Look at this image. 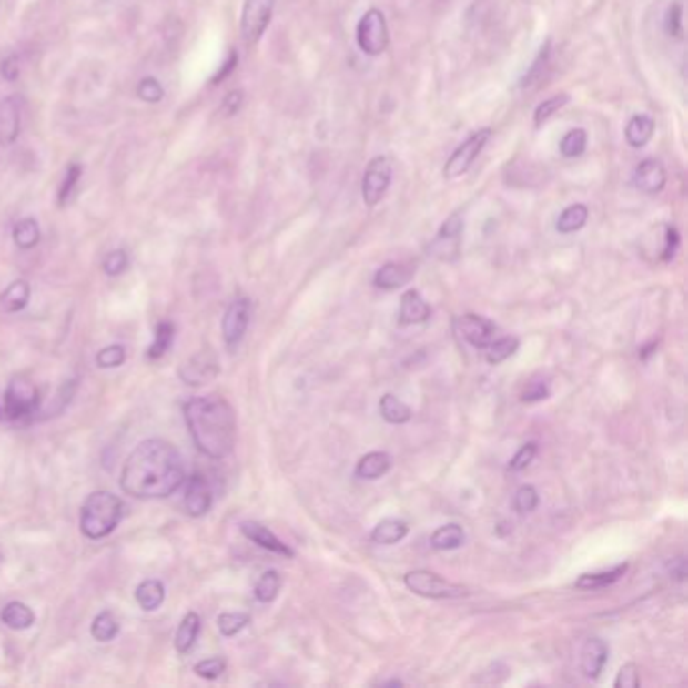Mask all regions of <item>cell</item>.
<instances>
[{
	"mask_svg": "<svg viewBox=\"0 0 688 688\" xmlns=\"http://www.w3.org/2000/svg\"><path fill=\"white\" fill-rule=\"evenodd\" d=\"M184 482L180 452L170 442L150 439L139 442L129 454L119 485L136 499H164Z\"/></svg>",
	"mask_w": 688,
	"mask_h": 688,
	"instance_id": "1",
	"label": "cell"
},
{
	"mask_svg": "<svg viewBox=\"0 0 688 688\" xmlns=\"http://www.w3.org/2000/svg\"><path fill=\"white\" fill-rule=\"evenodd\" d=\"M184 418L197 449L208 459H227L237 442V416L220 396L190 398Z\"/></svg>",
	"mask_w": 688,
	"mask_h": 688,
	"instance_id": "2",
	"label": "cell"
},
{
	"mask_svg": "<svg viewBox=\"0 0 688 688\" xmlns=\"http://www.w3.org/2000/svg\"><path fill=\"white\" fill-rule=\"evenodd\" d=\"M124 501L109 491H96L86 499L81 507L79 527L87 539H104L116 531L124 517Z\"/></svg>",
	"mask_w": 688,
	"mask_h": 688,
	"instance_id": "3",
	"label": "cell"
},
{
	"mask_svg": "<svg viewBox=\"0 0 688 688\" xmlns=\"http://www.w3.org/2000/svg\"><path fill=\"white\" fill-rule=\"evenodd\" d=\"M404 585L416 596L429 600H457L469 596V590L464 585L446 582L439 573L429 570H414L404 575Z\"/></svg>",
	"mask_w": 688,
	"mask_h": 688,
	"instance_id": "4",
	"label": "cell"
},
{
	"mask_svg": "<svg viewBox=\"0 0 688 688\" xmlns=\"http://www.w3.org/2000/svg\"><path fill=\"white\" fill-rule=\"evenodd\" d=\"M491 136H492L491 127H481L474 134H470L467 137V142H462L457 147V150L452 152L449 160H446L444 168H442L444 180H457V178H460V176L467 174L472 168L474 160H477L481 152L485 150V146L491 139Z\"/></svg>",
	"mask_w": 688,
	"mask_h": 688,
	"instance_id": "5",
	"label": "cell"
},
{
	"mask_svg": "<svg viewBox=\"0 0 688 688\" xmlns=\"http://www.w3.org/2000/svg\"><path fill=\"white\" fill-rule=\"evenodd\" d=\"M356 39L359 49L369 55V57L382 55L390 45V31L384 13L378 11V8H369V11L361 15L356 29Z\"/></svg>",
	"mask_w": 688,
	"mask_h": 688,
	"instance_id": "6",
	"label": "cell"
},
{
	"mask_svg": "<svg viewBox=\"0 0 688 688\" xmlns=\"http://www.w3.org/2000/svg\"><path fill=\"white\" fill-rule=\"evenodd\" d=\"M41 404L39 390H36L26 379L16 378L8 384L5 392V406H3V418L8 420H21L36 412V408Z\"/></svg>",
	"mask_w": 688,
	"mask_h": 688,
	"instance_id": "7",
	"label": "cell"
},
{
	"mask_svg": "<svg viewBox=\"0 0 688 688\" xmlns=\"http://www.w3.org/2000/svg\"><path fill=\"white\" fill-rule=\"evenodd\" d=\"M392 184V162L386 156L371 157L361 178V198L366 207H378Z\"/></svg>",
	"mask_w": 688,
	"mask_h": 688,
	"instance_id": "8",
	"label": "cell"
},
{
	"mask_svg": "<svg viewBox=\"0 0 688 688\" xmlns=\"http://www.w3.org/2000/svg\"><path fill=\"white\" fill-rule=\"evenodd\" d=\"M275 11V0H245L240 15V35L247 45H255L263 39Z\"/></svg>",
	"mask_w": 688,
	"mask_h": 688,
	"instance_id": "9",
	"label": "cell"
},
{
	"mask_svg": "<svg viewBox=\"0 0 688 688\" xmlns=\"http://www.w3.org/2000/svg\"><path fill=\"white\" fill-rule=\"evenodd\" d=\"M454 329H457L459 336L467 343H470L472 348L485 349L489 343L495 339L497 325L487 318H481V315L467 313L454 319Z\"/></svg>",
	"mask_w": 688,
	"mask_h": 688,
	"instance_id": "10",
	"label": "cell"
},
{
	"mask_svg": "<svg viewBox=\"0 0 688 688\" xmlns=\"http://www.w3.org/2000/svg\"><path fill=\"white\" fill-rule=\"evenodd\" d=\"M218 374V359L212 351L202 349L194 353L190 359H186L180 366L178 376L188 386H204L212 382Z\"/></svg>",
	"mask_w": 688,
	"mask_h": 688,
	"instance_id": "11",
	"label": "cell"
},
{
	"mask_svg": "<svg viewBox=\"0 0 688 688\" xmlns=\"http://www.w3.org/2000/svg\"><path fill=\"white\" fill-rule=\"evenodd\" d=\"M248 321H250V301L247 299V297H238V299H235L227 307L225 318H222V336H225L228 348H237L238 343L243 341L245 333L248 329Z\"/></svg>",
	"mask_w": 688,
	"mask_h": 688,
	"instance_id": "12",
	"label": "cell"
},
{
	"mask_svg": "<svg viewBox=\"0 0 688 688\" xmlns=\"http://www.w3.org/2000/svg\"><path fill=\"white\" fill-rule=\"evenodd\" d=\"M212 507V489L202 474H194L184 489V509L190 517L207 515Z\"/></svg>",
	"mask_w": 688,
	"mask_h": 688,
	"instance_id": "13",
	"label": "cell"
},
{
	"mask_svg": "<svg viewBox=\"0 0 688 688\" xmlns=\"http://www.w3.org/2000/svg\"><path fill=\"white\" fill-rule=\"evenodd\" d=\"M21 97L8 96L0 99V146H13L21 134Z\"/></svg>",
	"mask_w": 688,
	"mask_h": 688,
	"instance_id": "14",
	"label": "cell"
},
{
	"mask_svg": "<svg viewBox=\"0 0 688 688\" xmlns=\"http://www.w3.org/2000/svg\"><path fill=\"white\" fill-rule=\"evenodd\" d=\"M464 222L460 215H452L449 220L444 222L440 227L439 235H436L434 243H432V253L440 258H452L459 253V243H460V235H462Z\"/></svg>",
	"mask_w": 688,
	"mask_h": 688,
	"instance_id": "15",
	"label": "cell"
},
{
	"mask_svg": "<svg viewBox=\"0 0 688 688\" xmlns=\"http://www.w3.org/2000/svg\"><path fill=\"white\" fill-rule=\"evenodd\" d=\"M240 531H243L247 539H250V541L257 543L258 547H263V550L283 555V557H295V551L289 545L283 543L281 539L271 531V529L257 523V521H245V523L240 525Z\"/></svg>",
	"mask_w": 688,
	"mask_h": 688,
	"instance_id": "16",
	"label": "cell"
},
{
	"mask_svg": "<svg viewBox=\"0 0 688 688\" xmlns=\"http://www.w3.org/2000/svg\"><path fill=\"white\" fill-rule=\"evenodd\" d=\"M634 186L640 192L650 194V197H654V194L663 192L664 186H666L664 166L660 164L658 160H653V157H648V160L640 162L636 166V170H634Z\"/></svg>",
	"mask_w": 688,
	"mask_h": 688,
	"instance_id": "17",
	"label": "cell"
},
{
	"mask_svg": "<svg viewBox=\"0 0 688 688\" xmlns=\"http://www.w3.org/2000/svg\"><path fill=\"white\" fill-rule=\"evenodd\" d=\"M608 654L610 648L602 638H590L588 642L583 644L580 658L583 676L590 678V681H598L600 674L603 673V666L608 663Z\"/></svg>",
	"mask_w": 688,
	"mask_h": 688,
	"instance_id": "18",
	"label": "cell"
},
{
	"mask_svg": "<svg viewBox=\"0 0 688 688\" xmlns=\"http://www.w3.org/2000/svg\"><path fill=\"white\" fill-rule=\"evenodd\" d=\"M430 318V307L422 299V295L416 289H408L400 299V323L414 325L424 323Z\"/></svg>",
	"mask_w": 688,
	"mask_h": 688,
	"instance_id": "19",
	"label": "cell"
},
{
	"mask_svg": "<svg viewBox=\"0 0 688 688\" xmlns=\"http://www.w3.org/2000/svg\"><path fill=\"white\" fill-rule=\"evenodd\" d=\"M654 117L648 116V114H638L634 116L628 122L626 126V142L630 144V147H636V150H640V147H644L650 139H653L654 136Z\"/></svg>",
	"mask_w": 688,
	"mask_h": 688,
	"instance_id": "20",
	"label": "cell"
},
{
	"mask_svg": "<svg viewBox=\"0 0 688 688\" xmlns=\"http://www.w3.org/2000/svg\"><path fill=\"white\" fill-rule=\"evenodd\" d=\"M412 277V268H408L400 263H386L384 267L378 268V273L374 275V285L378 289H386L392 291L398 289V287L406 285L410 281Z\"/></svg>",
	"mask_w": 688,
	"mask_h": 688,
	"instance_id": "21",
	"label": "cell"
},
{
	"mask_svg": "<svg viewBox=\"0 0 688 688\" xmlns=\"http://www.w3.org/2000/svg\"><path fill=\"white\" fill-rule=\"evenodd\" d=\"M392 469V459L388 452H369L361 457L356 467V477L364 481H376Z\"/></svg>",
	"mask_w": 688,
	"mask_h": 688,
	"instance_id": "22",
	"label": "cell"
},
{
	"mask_svg": "<svg viewBox=\"0 0 688 688\" xmlns=\"http://www.w3.org/2000/svg\"><path fill=\"white\" fill-rule=\"evenodd\" d=\"M31 299V285L25 281V278H18V281H13L6 287L0 295V307L6 313H18L23 311L26 305H29Z\"/></svg>",
	"mask_w": 688,
	"mask_h": 688,
	"instance_id": "23",
	"label": "cell"
},
{
	"mask_svg": "<svg viewBox=\"0 0 688 688\" xmlns=\"http://www.w3.org/2000/svg\"><path fill=\"white\" fill-rule=\"evenodd\" d=\"M200 634V616L197 612H188L182 618L178 630H176L174 646L180 654H188L192 646L197 644V638Z\"/></svg>",
	"mask_w": 688,
	"mask_h": 688,
	"instance_id": "24",
	"label": "cell"
},
{
	"mask_svg": "<svg viewBox=\"0 0 688 688\" xmlns=\"http://www.w3.org/2000/svg\"><path fill=\"white\" fill-rule=\"evenodd\" d=\"M628 572V563L616 565L610 572H598V573H582L578 580H575V588L585 590V592H593V590H602L608 588V585L616 583L622 575Z\"/></svg>",
	"mask_w": 688,
	"mask_h": 688,
	"instance_id": "25",
	"label": "cell"
},
{
	"mask_svg": "<svg viewBox=\"0 0 688 688\" xmlns=\"http://www.w3.org/2000/svg\"><path fill=\"white\" fill-rule=\"evenodd\" d=\"M408 535V523L402 519H384L371 531V541L378 545H394Z\"/></svg>",
	"mask_w": 688,
	"mask_h": 688,
	"instance_id": "26",
	"label": "cell"
},
{
	"mask_svg": "<svg viewBox=\"0 0 688 688\" xmlns=\"http://www.w3.org/2000/svg\"><path fill=\"white\" fill-rule=\"evenodd\" d=\"M166 590L160 580H144L136 588V602L137 606L146 612H154L164 603Z\"/></svg>",
	"mask_w": 688,
	"mask_h": 688,
	"instance_id": "27",
	"label": "cell"
},
{
	"mask_svg": "<svg viewBox=\"0 0 688 688\" xmlns=\"http://www.w3.org/2000/svg\"><path fill=\"white\" fill-rule=\"evenodd\" d=\"M3 624L11 630H29L35 624V612L23 602H11L3 608Z\"/></svg>",
	"mask_w": 688,
	"mask_h": 688,
	"instance_id": "28",
	"label": "cell"
},
{
	"mask_svg": "<svg viewBox=\"0 0 688 688\" xmlns=\"http://www.w3.org/2000/svg\"><path fill=\"white\" fill-rule=\"evenodd\" d=\"M590 218V210L585 204H572L567 207L560 218L555 222V228L562 232V235H572V232H578L585 227V222Z\"/></svg>",
	"mask_w": 688,
	"mask_h": 688,
	"instance_id": "29",
	"label": "cell"
},
{
	"mask_svg": "<svg viewBox=\"0 0 688 688\" xmlns=\"http://www.w3.org/2000/svg\"><path fill=\"white\" fill-rule=\"evenodd\" d=\"M378 408L384 420L390 424H406V422H410V418H412L410 406L404 404L402 400L396 398L394 394H384L382 400H379Z\"/></svg>",
	"mask_w": 688,
	"mask_h": 688,
	"instance_id": "30",
	"label": "cell"
},
{
	"mask_svg": "<svg viewBox=\"0 0 688 688\" xmlns=\"http://www.w3.org/2000/svg\"><path fill=\"white\" fill-rule=\"evenodd\" d=\"M462 543H464V531H462V527L457 525V523H449V525L439 527L430 537V545L439 551L459 550Z\"/></svg>",
	"mask_w": 688,
	"mask_h": 688,
	"instance_id": "31",
	"label": "cell"
},
{
	"mask_svg": "<svg viewBox=\"0 0 688 688\" xmlns=\"http://www.w3.org/2000/svg\"><path fill=\"white\" fill-rule=\"evenodd\" d=\"M13 240H15V245L18 248H21V250L35 248L36 245H39V240H41L39 222H36L31 217L18 220L16 225H15V228H13Z\"/></svg>",
	"mask_w": 688,
	"mask_h": 688,
	"instance_id": "32",
	"label": "cell"
},
{
	"mask_svg": "<svg viewBox=\"0 0 688 688\" xmlns=\"http://www.w3.org/2000/svg\"><path fill=\"white\" fill-rule=\"evenodd\" d=\"M81 176H83V168L79 164L73 162V164L67 166V170H65V176H63V180L59 184V192H57L59 208H65L67 204L73 202V198H76Z\"/></svg>",
	"mask_w": 688,
	"mask_h": 688,
	"instance_id": "33",
	"label": "cell"
},
{
	"mask_svg": "<svg viewBox=\"0 0 688 688\" xmlns=\"http://www.w3.org/2000/svg\"><path fill=\"white\" fill-rule=\"evenodd\" d=\"M519 349V339L517 338H499V339H492L489 346L485 348V359L489 361L491 366H499L503 364L505 359H509L511 356H515Z\"/></svg>",
	"mask_w": 688,
	"mask_h": 688,
	"instance_id": "34",
	"label": "cell"
},
{
	"mask_svg": "<svg viewBox=\"0 0 688 688\" xmlns=\"http://www.w3.org/2000/svg\"><path fill=\"white\" fill-rule=\"evenodd\" d=\"M176 336V328L170 321H162L157 323L156 333H154V341L152 346L147 348V359H160L166 351L172 348V341Z\"/></svg>",
	"mask_w": 688,
	"mask_h": 688,
	"instance_id": "35",
	"label": "cell"
},
{
	"mask_svg": "<svg viewBox=\"0 0 688 688\" xmlns=\"http://www.w3.org/2000/svg\"><path fill=\"white\" fill-rule=\"evenodd\" d=\"M119 634V622L111 612H101L96 616L91 624V636L97 640V642H109Z\"/></svg>",
	"mask_w": 688,
	"mask_h": 688,
	"instance_id": "36",
	"label": "cell"
},
{
	"mask_svg": "<svg viewBox=\"0 0 688 688\" xmlns=\"http://www.w3.org/2000/svg\"><path fill=\"white\" fill-rule=\"evenodd\" d=\"M278 590H281V575L275 570H268L260 575L255 585V598L260 603H271L278 596Z\"/></svg>",
	"mask_w": 688,
	"mask_h": 688,
	"instance_id": "37",
	"label": "cell"
},
{
	"mask_svg": "<svg viewBox=\"0 0 688 688\" xmlns=\"http://www.w3.org/2000/svg\"><path fill=\"white\" fill-rule=\"evenodd\" d=\"M585 147H588V134L582 127L570 129L560 142V152L565 157H580L585 152Z\"/></svg>",
	"mask_w": 688,
	"mask_h": 688,
	"instance_id": "38",
	"label": "cell"
},
{
	"mask_svg": "<svg viewBox=\"0 0 688 688\" xmlns=\"http://www.w3.org/2000/svg\"><path fill=\"white\" fill-rule=\"evenodd\" d=\"M248 622H250V616L245 612H225L218 616L217 626L222 636L232 638V636H237L240 630H245L248 626Z\"/></svg>",
	"mask_w": 688,
	"mask_h": 688,
	"instance_id": "39",
	"label": "cell"
},
{
	"mask_svg": "<svg viewBox=\"0 0 688 688\" xmlns=\"http://www.w3.org/2000/svg\"><path fill=\"white\" fill-rule=\"evenodd\" d=\"M570 104V96L567 93H562V96H553L550 99H545L543 104H539L535 114H533V124L535 127H541L547 119H551V116H555L557 111H560L563 106Z\"/></svg>",
	"mask_w": 688,
	"mask_h": 688,
	"instance_id": "40",
	"label": "cell"
},
{
	"mask_svg": "<svg viewBox=\"0 0 688 688\" xmlns=\"http://www.w3.org/2000/svg\"><path fill=\"white\" fill-rule=\"evenodd\" d=\"M537 505H539V492L533 485H523L517 489L513 497V509L519 515L531 513V511L537 509Z\"/></svg>",
	"mask_w": 688,
	"mask_h": 688,
	"instance_id": "41",
	"label": "cell"
},
{
	"mask_svg": "<svg viewBox=\"0 0 688 688\" xmlns=\"http://www.w3.org/2000/svg\"><path fill=\"white\" fill-rule=\"evenodd\" d=\"M136 93H137L139 99L146 101V104H160V101L166 96L162 83L157 81L156 77H144L142 81L137 83Z\"/></svg>",
	"mask_w": 688,
	"mask_h": 688,
	"instance_id": "42",
	"label": "cell"
},
{
	"mask_svg": "<svg viewBox=\"0 0 688 688\" xmlns=\"http://www.w3.org/2000/svg\"><path fill=\"white\" fill-rule=\"evenodd\" d=\"M550 55H551V51H550V41H547V43L541 46V49H539L537 59L533 61L531 67H529V71L525 73V77L521 79V87L533 86V81H537L539 77H541V71H545L547 63H550Z\"/></svg>",
	"mask_w": 688,
	"mask_h": 688,
	"instance_id": "43",
	"label": "cell"
},
{
	"mask_svg": "<svg viewBox=\"0 0 688 688\" xmlns=\"http://www.w3.org/2000/svg\"><path fill=\"white\" fill-rule=\"evenodd\" d=\"M126 361V348L124 346H107L96 356V364L101 369L119 368Z\"/></svg>",
	"mask_w": 688,
	"mask_h": 688,
	"instance_id": "44",
	"label": "cell"
},
{
	"mask_svg": "<svg viewBox=\"0 0 688 688\" xmlns=\"http://www.w3.org/2000/svg\"><path fill=\"white\" fill-rule=\"evenodd\" d=\"M127 267H129V257L124 248L111 250V253L104 258V273L107 277L122 275Z\"/></svg>",
	"mask_w": 688,
	"mask_h": 688,
	"instance_id": "45",
	"label": "cell"
},
{
	"mask_svg": "<svg viewBox=\"0 0 688 688\" xmlns=\"http://www.w3.org/2000/svg\"><path fill=\"white\" fill-rule=\"evenodd\" d=\"M227 671V663L222 658H207L194 666V673H197L204 681H217V678Z\"/></svg>",
	"mask_w": 688,
	"mask_h": 688,
	"instance_id": "46",
	"label": "cell"
},
{
	"mask_svg": "<svg viewBox=\"0 0 688 688\" xmlns=\"http://www.w3.org/2000/svg\"><path fill=\"white\" fill-rule=\"evenodd\" d=\"M537 442H527L519 449V452L515 454L513 459L509 460V470L511 472H519V470H525L529 464L533 462V459L537 457Z\"/></svg>",
	"mask_w": 688,
	"mask_h": 688,
	"instance_id": "47",
	"label": "cell"
},
{
	"mask_svg": "<svg viewBox=\"0 0 688 688\" xmlns=\"http://www.w3.org/2000/svg\"><path fill=\"white\" fill-rule=\"evenodd\" d=\"M666 31L671 36H676V39H683L684 35V26H683V0H676V3L668 8L666 15Z\"/></svg>",
	"mask_w": 688,
	"mask_h": 688,
	"instance_id": "48",
	"label": "cell"
},
{
	"mask_svg": "<svg viewBox=\"0 0 688 688\" xmlns=\"http://www.w3.org/2000/svg\"><path fill=\"white\" fill-rule=\"evenodd\" d=\"M243 104H245V93H243V89H232V91L227 93L225 99H222V106H220L218 114L222 117L237 116L238 111H240V107H243Z\"/></svg>",
	"mask_w": 688,
	"mask_h": 688,
	"instance_id": "49",
	"label": "cell"
},
{
	"mask_svg": "<svg viewBox=\"0 0 688 688\" xmlns=\"http://www.w3.org/2000/svg\"><path fill=\"white\" fill-rule=\"evenodd\" d=\"M550 386H547V382H543V379H535V382H529L527 388L523 390V394H521V400L527 404H533V402H541V400H547L550 398Z\"/></svg>",
	"mask_w": 688,
	"mask_h": 688,
	"instance_id": "50",
	"label": "cell"
},
{
	"mask_svg": "<svg viewBox=\"0 0 688 688\" xmlns=\"http://www.w3.org/2000/svg\"><path fill=\"white\" fill-rule=\"evenodd\" d=\"M616 688H638L640 686V668L636 664H624L620 668L616 683Z\"/></svg>",
	"mask_w": 688,
	"mask_h": 688,
	"instance_id": "51",
	"label": "cell"
},
{
	"mask_svg": "<svg viewBox=\"0 0 688 688\" xmlns=\"http://www.w3.org/2000/svg\"><path fill=\"white\" fill-rule=\"evenodd\" d=\"M237 65H238V53L237 51H230L228 57L225 59V63H222L220 69L215 73V77L210 79V86H220L222 81L228 79L232 76V71L237 69Z\"/></svg>",
	"mask_w": 688,
	"mask_h": 688,
	"instance_id": "52",
	"label": "cell"
},
{
	"mask_svg": "<svg viewBox=\"0 0 688 688\" xmlns=\"http://www.w3.org/2000/svg\"><path fill=\"white\" fill-rule=\"evenodd\" d=\"M0 76L8 83L18 79V76H21V61H18L16 55H8V57L0 63Z\"/></svg>",
	"mask_w": 688,
	"mask_h": 688,
	"instance_id": "53",
	"label": "cell"
},
{
	"mask_svg": "<svg viewBox=\"0 0 688 688\" xmlns=\"http://www.w3.org/2000/svg\"><path fill=\"white\" fill-rule=\"evenodd\" d=\"M678 243H681V238H678V232L674 227H668L666 228V235H664V250H663V260H673V257L676 255V248H678Z\"/></svg>",
	"mask_w": 688,
	"mask_h": 688,
	"instance_id": "54",
	"label": "cell"
},
{
	"mask_svg": "<svg viewBox=\"0 0 688 688\" xmlns=\"http://www.w3.org/2000/svg\"><path fill=\"white\" fill-rule=\"evenodd\" d=\"M656 346H658L656 341L650 343V346H644L642 349H640V358H642V359H648L650 353H654V351H656Z\"/></svg>",
	"mask_w": 688,
	"mask_h": 688,
	"instance_id": "55",
	"label": "cell"
},
{
	"mask_svg": "<svg viewBox=\"0 0 688 688\" xmlns=\"http://www.w3.org/2000/svg\"><path fill=\"white\" fill-rule=\"evenodd\" d=\"M0 562H3V553H0Z\"/></svg>",
	"mask_w": 688,
	"mask_h": 688,
	"instance_id": "56",
	"label": "cell"
}]
</instances>
